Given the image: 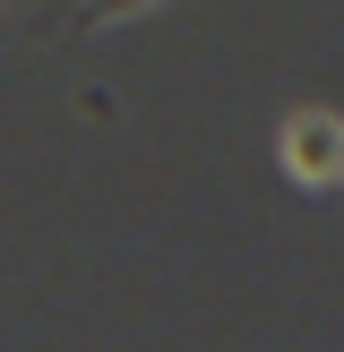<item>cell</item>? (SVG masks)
Wrapping results in <instances>:
<instances>
[{
  "label": "cell",
  "mask_w": 344,
  "mask_h": 352,
  "mask_svg": "<svg viewBox=\"0 0 344 352\" xmlns=\"http://www.w3.org/2000/svg\"><path fill=\"white\" fill-rule=\"evenodd\" d=\"M275 155H284V172L301 189H336L344 181V120L336 112H292L275 129Z\"/></svg>",
  "instance_id": "1"
},
{
  "label": "cell",
  "mask_w": 344,
  "mask_h": 352,
  "mask_svg": "<svg viewBox=\"0 0 344 352\" xmlns=\"http://www.w3.org/2000/svg\"><path fill=\"white\" fill-rule=\"evenodd\" d=\"M86 9H95V17H120V9H138V0H86Z\"/></svg>",
  "instance_id": "2"
}]
</instances>
